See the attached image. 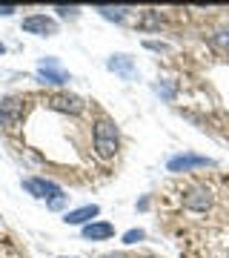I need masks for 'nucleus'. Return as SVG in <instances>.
<instances>
[{
	"label": "nucleus",
	"instance_id": "aec40b11",
	"mask_svg": "<svg viewBox=\"0 0 229 258\" xmlns=\"http://www.w3.org/2000/svg\"><path fill=\"white\" fill-rule=\"evenodd\" d=\"M103 258H129L126 252H109V255H103Z\"/></svg>",
	"mask_w": 229,
	"mask_h": 258
},
{
	"label": "nucleus",
	"instance_id": "f3484780",
	"mask_svg": "<svg viewBox=\"0 0 229 258\" xmlns=\"http://www.w3.org/2000/svg\"><path fill=\"white\" fill-rule=\"evenodd\" d=\"M146 49H152V52H166V43H155V40H146Z\"/></svg>",
	"mask_w": 229,
	"mask_h": 258
},
{
	"label": "nucleus",
	"instance_id": "f257e3e1",
	"mask_svg": "<svg viewBox=\"0 0 229 258\" xmlns=\"http://www.w3.org/2000/svg\"><path fill=\"white\" fill-rule=\"evenodd\" d=\"M92 144H95V152L98 158L103 161H112L118 155V147H120V135H118V126L112 118H98L95 120V129H92Z\"/></svg>",
	"mask_w": 229,
	"mask_h": 258
},
{
	"label": "nucleus",
	"instance_id": "1a4fd4ad",
	"mask_svg": "<svg viewBox=\"0 0 229 258\" xmlns=\"http://www.w3.org/2000/svg\"><path fill=\"white\" fill-rule=\"evenodd\" d=\"M98 215H101V207H98V204H83L78 210H66L63 224H69V227H86V224H92Z\"/></svg>",
	"mask_w": 229,
	"mask_h": 258
},
{
	"label": "nucleus",
	"instance_id": "9b49d317",
	"mask_svg": "<svg viewBox=\"0 0 229 258\" xmlns=\"http://www.w3.org/2000/svg\"><path fill=\"white\" fill-rule=\"evenodd\" d=\"M81 235H83V241H109L115 235V227L109 221H92L81 230Z\"/></svg>",
	"mask_w": 229,
	"mask_h": 258
},
{
	"label": "nucleus",
	"instance_id": "dca6fc26",
	"mask_svg": "<svg viewBox=\"0 0 229 258\" xmlns=\"http://www.w3.org/2000/svg\"><path fill=\"white\" fill-rule=\"evenodd\" d=\"M212 43H215V46H223V49H226V46H229V29L218 32V35L212 37Z\"/></svg>",
	"mask_w": 229,
	"mask_h": 258
},
{
	"label": "nucleus",
	"instance_id": "9d476101",
	"mask_svg": "<svg viewBox=\"0 0 229 258\" xmlns=\"http://www.w3.org/2000/svg\"><path fill=\"white\" fill-rule=\"evenodd\" d=\"M106 66H109V72H115L118 78H123V81H135L137 78V66L129 55H112L109 60H106Z\"/></svg>",
	"mask_w": 229,
	"mask_h": 258
},
{
	"label": "nucleus",
	"instance_id": "2eb2a0df",
	"mask_svg": "<svg viewBox=\"0 0 229 258\" xmlns=\"http://www.w3.org/2000/svg\"><path fill=\"white\" fill-rule=\"evenodd\" d=\"M55 12H57V18H63V20H74L81 15L78 6H55Z\"/></svg>",
	"mask_w": 229,
	"mask_h": 258
},
{
	"label": "nucleus",
	"instance_id": "7ed1b4c3",
	"mask_svg": "<svg viewBox=\"0 0 229 258\" xmlns=\"http://www.w3.org/2000/svg\"><path fill=\"white\" fill-rule=\"evenodd\" d=\"M69 81L72 78L60 66L57 57H40V63H37V83H43V86H63Z\"/></svg>",
	"mask_w": 229,
	"mask_h": 258
},
{
	"label": "nucleus",
	"instance_id": "6e6552de",
	"mask_svg": "<svg viewBox=\"0 0 229 258\" xmlns=\"http://www.w3.org/2000/svg\"><path fill=\"white\" fill-rule=\"evenodd\" d=\"M49 109H55V112H63V115H81L83 112V106L86 103L78 98V95H69V92H57V95H52L49 98Z\"/></svg>",
	"mask_w": 229,
	"mask_h": 258
},
{
	"label": "nucleus",
	"instance_id": "a211bd4d",
	"mask_svg": "<svg viewBox=\"0 0 229 258\" xmlns=\"http://www.w3.org/2000/svg\"><path fill=\"white\" fill-rule=\"evenodd\" d=\"M63 204H66V195H63V198H55V201H49V210H63Z\"/></svg>",
	"mask_w": 229,
	"mask_h": 258
},
{
	"label": "nucleus",
	"instance_id": "39448f33",
	"mask_svg": "<svg viewBox=\"0 0 229 258\" xmlns=\"http://www.w3.org/2000/svg\"><path fill=\"white\" fill-rule=\"evenodd\" d=\"M23 189L35 198H43V201H55V198H63V189L60 184L49 181V178H23Z\"/></svg>",
	"mask_w": 229,
	"mask_h": 258
},
{
	"label": "nucleus",
	"instance_id": "f03ea898",
	"mask_svg": "<svg viewBox=\"0 0 229 258\" xmlns=\"http://www.w3.org/2000/svg\"><path fill=\"white\" fill-rule=\"evenodd\" d=\"M23 118H26V98L9 95V98L0 101V126L6 132H15L23 123Z\"/></svg>",
	"mask_w": 229,
	"mask_h": 258
},
{
	"label": "nucleus",
	"instance_id": "4be33fe9",
	"mask_svg": "<svg viewBox=\"0 0 229 258\" xmlns=\"http://www.w3.org/2000/svg\"><path fill=\"white\" fill-rule=\"evenodd\" d=\"M60 258H78V255H60Z\"/></svg>",
	"mask_w": 229,
	"mask_h": 258
},
{
	"label": "nucleus",
	"instance_id": "423d86ee",
	"mask_svg": "<svg viewBox=\"0 0 229 258\" xmlns=\"http://www.w3.org/2000/svg\"><path fill=\"white\" fill-rule=\"evenodd\" d=\"M203 166H215V161H212V158H203V155H189V152H183V155L169 158L166 169H169V172H175V175H183V172L203 169Z\"/></svg>",
	"mask_w": 229,
	"mask_h": 258
},
{
	"label": "nucleus",
	"instance_id": "0eeeda50",
	"mask_svg": "<svg viewBox=\"0 0 229 258\" xmlns=\"http://www.w3.org/2000/svg\"><path fill=\"white\" fill-rule=\"evenodd\" d=\"M23 32L37 37H55L57 35V20L49 15H29L23 18Z\"/></svg>",
	"mask_w": 229,
	"mask_h": 258
},
{
	"label": "nucleus",
	"instance_id": "412c9836",
	"mask_svg": "<svg viewBox=\"0 0 229 258\" xmlns=\"http://www.w3.org/2000/svg\"><path fill=\"white\" fill-rule=\"evenodd\" d=\"M3 52H6V46H3V43H0V55H3Z\"/></svg>",
	"mask_w": 229,
	"mask_h": 258
},
{
	"label": "nucleus",
	"instance_id": "ddd939ff",
	"mask_svg": "<svg viewBox=\"0 0 229 258\" xmlns=\"http://www.w3.org/2000/svg\"><path fill=\"white\" fill-rule=\"evenodd\" d=\"M155 92L164 98V101H175V81H169V78H164L161 83H155Z\"/></svg>",
	"mask_w": 229,
	"mask_h": 258
},
{
	"label": "nucleus",
	"instance_id": "20e7f679",
	"mask_svg": "<svg viewBox=\"0 0 229 258\" xmlns=\"http://www.w3.org/2000/svg\"><path fill=\"white\" fill-rule=\"evenodd\" d=\"M181 201L186 210H192V212H206L212 207V189L206 184H192V186H186L181 195Z\"/></svg>",
	"mask_w": 229,
	"mask_h": 258
},
{
	"label": "nucleus",
	"instance_id": "6ab92c4d",
	"mask_svg": "<svg viewBox=\"0 0 229 258\" xmlns=\"http://www.w3.org/2000/svg\"><path fill=\"white\" fill-rule=\"evenodd\" d=\"M15 6H0V18H12V15H15Z\"/></svg>",
	"mask_w": 229,
	"mask_h": 258
},
{
	"label": "nucleus",
	"instance_id": "f8f14e48",
	"mask_svg": "<svg viewBox=\"0 0 229 258\" xmlns=\"http://www.w3.org/2000/svg\"><path fill=\"white\" fill-rule=\"evenodd\" d=\"M95 12H98L101 18H106V20H115V23H123V20L129 18L126 6H98Z\"/></svg>",
	"mask_w": 229,
	"mask_h": 258
},
{
	"label": "nucleus",
	"instance_id": "4468645a",
	"mask_svg": "<svg viewBox=\"0 0 229 258\" xmlns=\"http://www.w3.org/2000/svg\"><path fill=\"white\" fill-rule=\"evenodd\" d=\"M143 238H146V232L137 230V227H135V230H126V232H123V244H126V247H132V244H140Z\"/></svg>",
	"mask_w": 229,
	"mask_h": 258
}]
</instances>
